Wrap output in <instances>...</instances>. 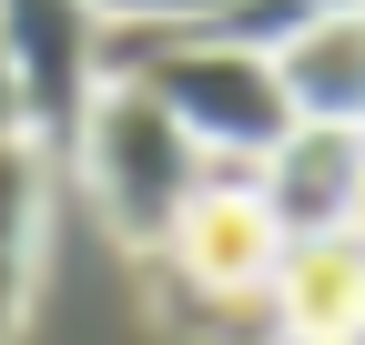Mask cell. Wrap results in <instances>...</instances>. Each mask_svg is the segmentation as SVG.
I'll use <instances>...</instances> for the list:
<instances>
[{"instance_id":"cell-1","label":"cell","mask_w":365,"mask_h":345,"mask_svg":"<svg viewBox=\"0 0 365 345\" xmlns=\"http://www.w3.org/2000/svg\"><path fill=\"white\" fill-rule=\"evenodd\" d=\"M102 81L153 92L182 133L213 153V172H254L294 133L284 61H274L264 41H234L223 21H203V31H102Z\"/></svg>"},{"instance_id":"cell-2","label":"cell","mask_w":365,"mask_h":345,"mask_svg":"<svg viewBox=\"0 0 365 345\" xmlns=\"http://www.w3.org/2000/svg\"><path fill=\"white\" fill-rule=\"evenodd\" d=\"M71 172H81L91 213H102L122 244L163 254L173 224L193 213V193L213 183V153L182 133V122H173L153 92L102 81V92H91V112H81V133H71Z\"/></svg>"},{"instance_id":"cell-3","label":"cell","mask_w":365,"mask_h":345,"mask_svg":"<svg viewBox=\"0 0 365 345\" xmlns=\"http://www.w3.org/2000/svg\"><path fill=\"white\" fill-rule=\"evenodd\" d=\"M102 11L91 0H0V61L21 92V133L41 153H71L91 92H102Z\"/></svg>"},{"instance_id":"cell-4","label":"cell","mask_w":365,"mask_h":345,"mask_svg":"<svg viewBox=\"0 0 365 345\" xmlns=\"http://www.w3.org/2000/svg\"><path fill=\"white\" fill-rule=\"evenodd\" d=\"M153 264H163L173 284H193V294L254 305V294H274V264H284V224L264 213L254 172H213V183L193 193V213L173 224V244L153 254Z\"/></svg>"},{"instance_id":"cell-5","label":"cell","mask_w":365,"mask_h":345,"mask_svg":"<svg viewBox=\"0 0 365 345\" xmlns=\"http://www.w3.org/2000/svg\"><path fill=\"white\" fill-rule=\"evenodd\" d=\"M355 183H365V133H335V122H294V133L254 163V193H264L274 224H284V244L345 234Z\"/></svg>"},{"instance_id":"cell-6","label":"cell","mask_w":365,"mask_h":345,"mask_svg":"<svg viewBox=\"0 0 365 345\" xmlns=\"http://www.w3.org/2000/svg\"><path fill=\"white\" fill-rule=\"evenodd\" d=\"M264 305H274V345H355L365 335V244H345V234L284 244Z\"/></svg>"},{"instance_id":"cell-7","label":"cell","mask_w":365,"mask_h":345,"mask_svg":"<svg viewBox=\"0 0 365 345\" xmlns=\"http://www.w3.org/2000/svg\"><path fill=\"white\" fill-rule=\"evenodd\" d=\"M284 92L294 122H335V133H365V0H325L284 51Z\"/></svg>"},{"instance_id":"cell-8","label":"cell","mask_w":365,"mask_h":345,"mask_svg":"<svg viewBox=\"0 0 365 345\" xmlns=\"http://www.w3.org/2000/svg\"><path fill=\"white\" fill-rule=\"evenodd\" d=\"M112 31H203L223 21L234 41H264V51H284V41L314 21V0H91Z\"/></svg>"},{"instance_id":"cell-9","label":"cell","mask_w":365,"mask_h":345,"mask_svg":"<svg viewBox=\"0 0 365 345\" xmlns=\"http://www.w3.org/2000/svg\"><path fill=\"white\" fill-rule=\"evenodd\" d=\"M41 183H51V153H41V143H0V345H11V325H21V305H31Z\"/></svg>"},{"instance_id":"cell-10","label":"cell","mask_w":365,"mask_h":345,"mask_svg":"<svg viewBox=\"0 0 365 345\" xmlns=\"http://www.w3.org/2000/svg\"><path fill=\"white\" fill-rule=\"evenodd\" d=\"M0 143H31V133H21V92H11V61H0Z\"/></svg>"},{"instance_id":"cell-11","label":"cell","mask_w":365,"mask_h":345,"mask_svg":"<svg viewBox=\"0 0 365 345\" xmlns=\"http://www.w3.org/2000/svg\"><path fill=\"white\" fill-rule=\"evenodd\" d=\"M345 244H365V183H355V213H345Z\"/></svg>"},{"instance_id":"cell-12","label":"cell","mask_w":365,"mask_h":345,"mask_svg":"<svg viewBox=\"0 0 365 345\" xmlns=\"http://www.w3.org/2000/svg\"><path fill=\"white\" fill-rule=\"evenodd\" d=\"M355 345H365V335H355Z\"/></svg>"}]
</instances>
